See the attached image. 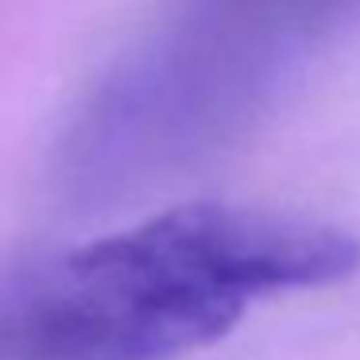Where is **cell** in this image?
Segmentation results:
<instances>
[{"label":"cell","mask_w":360,"mask_h":360,"mask_svg":"<svg viewBox=\"0 0 360 360\" xmlns=\"http://www.w3.org/2000/svg\"><path fill=\"white\" fill-rule=\"evenodd\" d=\"M356 8L360 0H182L66 136V186L109 194L217 148Z\"/></svg>","instance_id":"obj_2"},{"label":"cell","mask_w":360,"mask_h":360,"mask_svg":"<svg viewBox=\"0 0 360 360\" xmlns=\"http://www.w3.org/2000/svg\"><path fill=\"white\" fill-rule=\"evenodd\" d=\"M356 267L360 244L321 221L179 205L0 290V360H174L221 341L252 298Z\"/></svg>","instance_id":"obj_1"}]
</instances>
